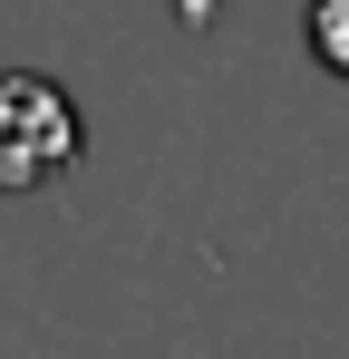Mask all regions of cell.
Listing matches in <instances>:
<instances>
[{"label": "cell", "mask_w": 349, "mask_h": 359, "mask_svg": "<svg viewBox=\"0 0 349 359\" xmlns=\"http://www.w3.org/2000/svg\"><path fill=\"white\" fill-rule=\"evenodd\" d=\"M88 126L68 107V88L39 68H0V194H39L78 165Z\"/></svg>", "instance_id": "6da1fadb"}, {"label": "cell", "mask_w": 349, "mask_h": 359, "mask_svg": "<svg viewBox=\"0 0 349 359\" xmlns=\"http://www.w3.org/2000/svg\"><path fill=\"white\" fill-rule=\"evenodd\" d=\"M310 59L349 78V0H310Z\"/></svg>", "instance_id": "7a4b0ae2"}]
</instances>
